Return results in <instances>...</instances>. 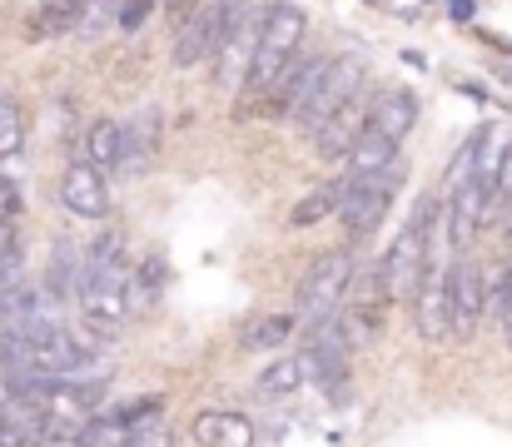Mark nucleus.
<instances>
[{
  "instance_id": "obj_1",
  "label": "nucleus",
  "mask_w": 512,
  "mask_h": 447,
  "mask_svg": "<svg viewBox=\"0 0 512 447\" xmlns=\"http://www.w3.org/2000/svg\"><path fill=\"white\" fill-rule=\"evenodd\" d=\"M438 224H443V204H438L433 194H418L413 214L403 219V229L393 234V244H388V254H383V279H388V298H393V303H413L423 274H428V264L443 259L448 234H438Z\"/></svg>"
},
{
  "instance_id": "obj_2",
  "label": "nucleus",
  "mask_w": 512,
  "mask_h": 447,
  "mask_svg": "<svg viewBox=\"0 0 512 447\" xmlns=\"http://www.w3.org/2000/svg\"><path fill=\"white\" fill-rule=\"evenodd\" d=\"M363 75H368V65H363V55H353V50H343V55H324L319 60V70H314V80L304 85V95L294 100V110H289V120H294V130L299 135H319L324 130V120L343 110L358 90H363Z\"/></svg>"
},
{
  "instance_id": "obj_3",
  "label": "nucleus",
  "mask_w": 512,
  "mask_h": 447,
  "mask_svg": "<svg viewBox=\"0 0 512 447\" xmlns=\"http://www.w3.org/2000/svg\"><path fill=\"white\" fill-rule=\"evenodd\" d=\"M309 35V15L294 0H274L259 15V45H254V70H249V95H269V85L279 80V70L304 50Z\"/></svg>"
},
{
  "instance_id": "obj_4",
  "label": "nucleus",
  "mask_w": 512,
  "mask_h": 447,
  "mask_svg": "<svg viewBox=\"0 0 512 447\" xmlns=\"http://www.w3.org/2000/svg\"><path fill=\"white\" fill-rule=\"evenodd\" d=\"M403 179H408V169H403L398 159H393L388 169L368 174V179H339V224L353 244L378 234V224L388 219L393 194L403 189Z\"/></svg>"
},
{
  "instance_id": "obj_5",
  "label": "nucleus",
  "mask_w": 512,
  "mask_h": 447,
  "mask_svg": "<svg viewBox=\"0 0 512 447\" xmlns=\"http://www.w3.org/2000/svg\"><path fill=\"white\" fill-rule=\"evenodd\" d=\"M353 254L348 249H324L309 269H304V279H299V289H294V318H304V323H324V318H334L339 313V303L348 298V284H353Z\"/></svg>"
},
{
  "instance_id": "obj_6",
  "label": "nucleus",
  "mask_w": 512,
  "mask_h": 447,
  "mask_svg": "<svg viewBox=\"0 0 512 447\" xmlns=\"http://www.w3.org/2000/svg\"><path fill=\"white\" fill-rule=\"evenodd\" d=\"M244 10H249V0H204L184 25H174V65H179V70H194V65L214 60L224 30H229Z\"/></svg>"
},
{
  "instance_id": "obj_7",
  "label": "nucleus",
  "mask_w": 512,
  "mask_h": 447,
  "mask_svg": "<svg viewBox=\"0 0 512 447\" xmlns=\"http://www.w3.org/2000/svg\"><path fill=\"white\" fill-rule=\"evenodd\" d=\"M304 358H309V378L339 403L343 393H348V323H343L339 313L324 318V323H309Z\"/></svg>"
},
{
  "instance_id": "obj_8",
  "label": "nucleus",
  "mask_w": 512,
  "mask_h": 447,
  "mask_svg": "<svg viewBox=\"0 0 512 447\" xmlns=\"http://www.w3.org/2000/svg\"><path fill=\"white\" fill-rule=\"evenodd\" d=\"M483 318H488V279H483V269L473 259H453L448 264V333L458 343H468Z\"/></svg>"
},
{
  "instance_id": "obj_9",
  "label": "nucleus",
  "mask_w": 512,
  "mask_h": 447,
  "mask_svg": "<svg viewBox=\"0 0 512 447\" xmlns=\"http://www.w3.org/2000/svg\"><path fill=\"white\" fill-rule=\"evenodd\" d=\"M259 15H264V10L249 5V10L224 30V40H219V50H214V85H219L224 95H244V85H249L254 45H259Z\"/></svg>"
},
{
  "instance_id": "obj_10",
  "label": "nucleus",
  "mask_w": 512,
  "mask_h": 447,
  "mask_svg": "<svg viewBox=\"0 0 512 447\" xmlns=\"http://www.w3.org/2000/svg\"><path fill=\"white\" fill-rule=\"evenodd\" d=\"M60 204H65L75 219L100 224V219L110 214V189H105V174H100L95 164H85V159H70V164L60 169Z\"/></svg>"
},
{
  "instance_id": "obj_11",
  "label": "nucleus",
  "mask_w": 512,
  "mask_h": 447,
  "mask_svg": "<svg viewBox=\"0 0 512 447\" xmlns=\"http://www.w3.org/2000/svg\"><path fill=\"white\" fill-rule=\"evenodd\" d=\"M368 110H373V100L358 90L343 110H334L329 120H324V130L314 135V149H319V159H329V164H343L348 159V149L358 145V135H363V125H368Z\"/></svg>"
},
{
  "instance_id": "obj_12",
  "label": "nucleus",
  "mask_w": 512,
  "mask_h": 447,
  "mask_svg": "<svg viewBox=\"0 0 512 447\" xmlns=\"http://www.w3.org/2000/svg\"><path fill=\"white\" fill-rule=\"evenodd\" d=\"M388 279H383V259L373 264V269H353V284H348V318L363 328V333H373L378 323H383V313H388Z\"/></svg>"
},
{
  "instance_id": "obj_13",
  "label": "nucleus",
  "mask_w": 512,
  "mask_h": 447,
  "mask_svg": "<svg viewBox=\"0 0 512 447\" xmlns=\"http://www.w3.org/2000/svg\"><path fill=\"white\" fill-rule=\"evenodd\" d=\"M189 438L199 447H254V423L244 413H229V408H204L194 423H189Z\"/></svg>"
},
{
  "instance_id": "obj_14",
  "label": "nucleus",
  "mask_w": 512,
  "mask_h": 447,
  "mask_svg": "<svg viewBox=\"0 0 512 447\" xmlns=\"http://www.w3.org/2000/svg\"><path fill=\"white\" fill-rule=\"evenodd\" d=\"M413 125H418V100H413V90H383V95H373L368 130H378L383 140L403 145V140L413 135Z\"/></svg>"
},
{
  "instance_id": "obj_15",
  "label": "nucleus",
  "mask_w": 512,
  "mask_h": 447,
  "mask_svg": "<svg viewBox=\"0 0 512 447\" xmlns=\"http://www.w3.org/2000/svg\"><path fill=\"white\" fill-rule=\"evenodd\" d=\"M80 159L85 164H95L100 174L105 169H120V159H125V125L120 120H95L85 135H80Z\"/></svg>"
},
{
  "instance_id": "obj_16",
  "label": "nucleus",
  "mask_w": 512,
  "mask_h": 447,
  "mask_svg": "<svg viewBox=\"0 0 512 447\" xmlns=\"http://www.w3.org/2000/svg\"><path fill=\"white\" fill-rule=\"evenodd\" d=\"M393 159H398V145H393V140H383L378 130H368V125H363L358 145L348 149V159H343V179H368V174L388 169Z\"/></svg>"
},
{
  "instance_id": "obj_17",
  "label": "nucleus",
  "mask_w": 512,
  "mask_h": 447,
  "mask_svg": "<svg viewBox=\"0 0 512 447\" xmlns=\"http://www.w3.org/2000/svg\"><path fill=\"white\" fill-rule=\"evenodd\" d=\"M314 70H319V60L299 50V55H294L284 70H279V80L269 85V95H264V110H279V115H289V110H294V100L304 95V85L314 80Z\"/></svg>"
},
{
  "instance_id": "obj_18",
  "label": "nucleus",
  "mask_w": 512,
  "mask_h": 447,
  "mask_svg": "<svg viewBox=\"0 0 512 447\" xmlns=\"http://www.w3.org/2000/svg\"><path fill=\"white\" fill-rule=\"evenodd\" d=\"M304 383H309V358L304 353H284V358L264 363V373H259V393L264 398H294Z\"/></svg>"
},
{
  "instance_id": "obj_19",
  "label": "nucleus",
  "mask_w": 512,
  "mask_h": 447,
  "mask_svg": "<svg viewBox=\"0 0 512 447\" xmlns=\"http://www.w3.org/2000/svg\"><path fill=\"white\" fill-rule=\"evenodd\" d=\"M75 289H80V249L65 244V239H55V254H50V269H45V289L40 294L50 298V303H65V298H75Z\"/></svg>"
},
{
  "instance_id": "obj_20",
  "label": "nucleus",
  "mask_w": 512,
  "mask_h": 447,
  "mask_svg": "<svg viewBox=\"0 0 512 447\" xmlns=\"http://www.w3.org/2000/svg\"><path fill=\"white\" fill-rule=\"evenodd\" d=\"M473 169H478V179L488 184V189H498V164H503V154L512 145V130L508 125H483L473 140Z\"/></svg>"
},
{
  "instance_id": "obj_21",
  "label": "nucleus",
  "mask_w": 512,
  "mask_h": 447,
  "mask_svg": "<svg viewBox=\"0 0 512 447\" xmlns=\"http://www.w3.org/2000/svg\"><path fill=\"white\" fill-rule=\"evenodd\" d=\"M80 25V0H45L30 20H25V35L30 40H50V35H65Z\"/></svg>"
},
{
  "instance_id": "obj_22",
  "label": "nucleus",
  "mask_w": 512,
  "mask_h": 447,
  "mask_svg": "<svg viewBox=\"0 0 512 447\" xmlns=\"http://www.w3.org/2000/svg\"><path fill=\"white\" fill-rule=\"evenodd\" d=\"M294 328H299V318L294 313H269V318H254L249 328H244V348H254V353H264V348H284L289 338H294Z\"/></svg>"
},
{
  "instance_id": "obj_23",
  "label": "nucleus",
  "mask_w": 512,
  "mask_h": 447,
  "mask_svg": "<svg viewBox=\"0 0 512 447\" xmlns=\"http://www.w3.org/2000/svg\"><path fill=\"white\" fill-rule=\"evenodd\" d=\"M329 214H339V184H324V189L304 194V199L289 209V229H314V224H324Z\"/></svg>"
},
{
  "instance_id": "obj_24",
  "label": "nucleus",
  "mask_w": 512,
  "mask_h": 447,
  "mask_svg": "<svg viewBox=\"0 0 512 447\" xmlns=\"http://www.w3.org/2000/svg\"><path fill=\"white\" fill-rule=\"evenodd\" d=\"M25 149V115H20V105L0 90V159H15Z\"/></svg>"
},
{
  "instance_id": "obj_25",
  "label": "nucleus",
  "mask_w": 512,
  "mask_h": 447,
  "mask_svg": "<svg viewBox=\"0 0 512 447\" xmlns=\"http://www.w3.org/2000/svg\"><path fill=\"white\" fill-rule=\"evenodd\" d=\"M125 447H174V433L165 428V418L155 413V418H140V423L125 428Z\"/></svg>"
},
{
  "instance_id": "obj_26",
  "label": "nucleus",
  "mask_w": 512,
  "mask_h": 447,
  "mask_svg": "<svg viewBox=\"0 0 512 447\" xmlns=\"http://www.w3.org/2000/svg\"><path fill=\"white\" fill-rule=\"evenodd\" d=\"M155 5H160V0H120V5H115V25H120V30H140Z\"/></svg>"
},
{
  "instance_id": "obj_27",
  "label": "nucleus",
  "mask_w": 512,
  "mask_h": 447,
  "mask_svg": "<svg viewBox=\"0 0 512 447\" xmlns=\"http://www.w3.org/2000/svg\"><path fill=\"white\" fill-rule=\"evenodd\" d=\"M20 184L10 179V174H0V229H15V219H20Z\"/></svg>"
},
{
  "instance_id": "obj_28",
  "label": "nucleus",
  "mask_w": 512,
  "mask_h": 447,
  "mask_svg": "<svg viewBox=\"0 0 512 447\" xmlns=\"http://www.w3.org/2000/svg\"><path fill=\"white\" fill-rule=\"evenodd\" d=\"M199 5H204V0H160V10L170 15L174 25H184V20H189V15H194Z\"/></svg>"
},
{
  "instance_id": "obj_29",
  "label": "nucleus",
  "mask_w": 512,
  "mask_h": 447,
  "mask_svg": "<svg viewBox=\"0 0 512 447\" xmlns=\"http://www.w3.org/2000/svg\"><path fill=\"white\" fill-rule=\"evenodd\" d=\"M30 447H85V443H80V433H35Z\"/></svg>"
},
{
  "instance_id": "obj_30",
  "label": "nucleus",
  "mask_w": 512,
  "mask_h": 447,
  "mask_svg": "<svg viewBox=\"0 0 512 447\" xmlns=\"http://www.w3.org/2000/svg\"><path fill=\"white\" fill-rule=\"evenodd\" d=\"M498 194L512 204V145H508V154H503V164H498Z\"/></svg>"
},
{
  "instance_id": "obj_31",
  "label": "nucleus",
  "mask_w": 512,
  "mask_h": 447,
  "mask_svg": "<svg viewBox=\"0 0 512 447\" xmlns=\"http://www.w3.org/2000/svg\"><path fill=\"white\" fill-rule=\"evenodd\" d=\"M448 10H453V20H473V0H448Z\"/></svg>"
},
{
  "instance_id": "obj_32",
  "label": "nucleus",
  "mask_w": 512,
  "mask_h": 447,
  "mask_svg": "<svg viewBox=\"0 0 512 447\" xmlns=\"http://www.w3.org/2000/svg\"><path fill=\"white\" fill-rule=\"evenodd\" d=\"M503 80H512V70H503Z\"/></svg>"
},
{
  "instance_id": "obj_33",
  "label": "nucleus",
  "mask_w": 512,
  "mask_h": 447,
  "mask_svg": "<svg viewBox=\"0 0 512 447\" xmlns=\"http://www.w3.org/2000/svg\"><path fill=\"white\" fill-rule=\"evenodd\" d=\"M0 239H5V229H0Z\"/></svg>"
},
{
  "instance_id": "obj_34",
  "label": "nucleus",
  "mask_w": 512,
  "mask_h": 447,
  "mask_svg": "<svg viewBox=\"0 0 512 447\" xmlns=\"http://www.w3.org/2000/svg\"><path fill=\"white\" fill-rule=\"evenodd\" d=\"M115 5H120V0H115Z\"/></svg>"
}]
</instances>
